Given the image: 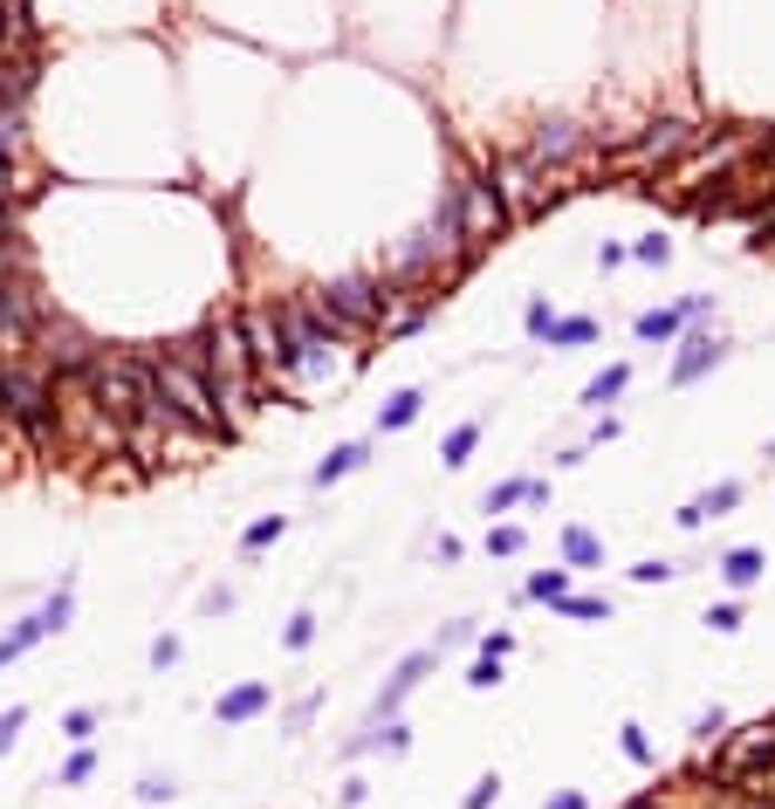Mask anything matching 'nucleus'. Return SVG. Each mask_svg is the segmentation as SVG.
I'll use <instances>...</instances> for the list:
<instances>
[{
    "instance_id": "1",
    "label": "nucleus",
    "mask_w": 775,
    "mask_h": 809,
    "mask_svg": "<svg viewBox=\"0 0 775 809\" xmlns=\"http://www.w3.org/2000/svg\"><path fill=\"white\" fill-rule=\"evenodd\" d=\"M138 357H145V391L166 404V412L199 439V447H213V439H234L227 419H220V404H213V384H207V371H199V363H179V357H166L158 343H145Z\"/></svg>"
},
{
    "instance_id": "2",
    "label": "nucleus",
    "mask_w": 775,
    "mask_h": 809,
    "mask_svg": "<svg viewBox=\"0 0 775 809\" xmlns=\"http://www.w3.org/2000/svg\"><path fill=\"white\" fill-rule=\"evenodd\" d=\"M62 391H76V404H90V412H103V419H117V426H131V419L145 412V357L103 343V350L90 357V371L76 378V384H62Z\"/></svg>"
},
{
    "instance_id": "3",
    "label": "nucleus",
    "mask_w": 775,
    "mask_h": 809,
    "mask_svg": "<svg viewBox=\"0 0 775 809\" xmlns=\"http://www.w3.org/2000/svg\"><path fill=\"white\" fill-rule=\"evenodd\" d=\"M234 322H240V337H248V357H255V371H261V391L268 398L289 391L302 404V391H296L302 350H296V330H289V316H281V302H248Z\"/></svg>"
},
{
    "instance_id": "4",
    "label": "nucleus",
    "mask_w": 775,
    "mask_h": 809,
    "mask_svg": "<svg viewBox=\"0 0 775 809\" xmlns=\"http://www.w3.org/2000/svg\"><path fill=\"white\" fill-rule=\"evenodd\" d=\"M701 138H707V131L693 124V117H659V124L632 131L625 144H610L597 166H604V172H618V179H659V172H673Z\"/></svg>"
},
{
    "instance_id": "5",
    "label": "nucleus",
    "mask_w": 775,
    "mask_h": 809,
    "mask_svg": "<svg viewBox=\"0 0 775 809\" xmlns=\"http://www.w3.org/2000/svg\"><path fill=\"white\" fill-rule=\"evenodd\" d=\"M97 350H103V343H97L69 309H49L42 322H34V337L21 343V357L34 363V371H49L56 384H76V378L90 371V357H97Z\"/></svg>"
},
{
    "instance_id": "6",
    "label": "nucleus",
    "mask_w": 775,
    "mask_h": 809,
    "mask_svg": "<svg viewBox=\"0 0 775 809\" xmlns=\"http://www.w3.org/2000/svg\"><path fill=\"white\" fill-rule=\"evenodd\" d=\"M316 296H322V309L344 322V337H350V343H371V337H378V322H385V281H378L371 268L330 274Z\"/></svg>"
},
{
    "instance_id": "7",
    "label": "nucleus",
    "mask_w": 775,
    "mask_h": 809,
    "mask_svg": "<svg viewBox=\"0 0 775 809\" xmlns=\"http://www.w3.org/2000/svg\"><path fill=\"white\" fill-rule=\"evenodd\" d=\"M480 172L495 179V192H501V207H508V220H515V227H521V220H536V213H549L556 199H563V186H556L549 172H536L521 151H495Z\"/></svg>"
},
{
    "instance_id": "8",
    "label": "nucleus",
    "mask_w": 775,
    "mask_h": 809,
    "mask_svg": "<svg viewBox=\"0 0 775 809\" xmlns=\"http://www.w3.org/2000/svg\"><path fill=\"white\" fill-rule=\"evenodd\" d=\"M508 207H501V192H495V179L487 172H467V192H460V254L467 261H480L487 248H501L508 240Z\"/></svg>"
},
{
    "instance_id": "9",
    "label": "nucleus",
    "mask_w": 775,
    "mask_h": 809,
    "mask_svg": "<svg viewBox=\"0 0 775 809\" xmlns=\"http://www.w3.org/2000/svg\"><path fill=\"white\" fill-rule=\"evenodd\" d=\"M590 131L577 124V117H543V124L536 131H528V144H521V158H528V166H536V172H549V179H563V172H577L584 166V158H590Z\"/></svg>"
},
{
    "instance_id": "10",
    "label": "nucleus",
    "mask_w": 775,
    "mask_h": 809,
    "mask_svg": "<svg viewBox=\"0 0 775 809\" xmlns=\"http://www.w3.org/2000/svg\"><path fill=\"white\" fill-rule=\"evenodd\" d=\"M69 618H76V583L62 577L42 603H34V611L21 618V625H8V631H0V666H14V659H28L34 652V645H42V638H56V631H69Z\"/></svg>"
},
{
    "instance_id": "11",
    "label": "nucleus",
    "mask_w": 775,
    "mask_h": 809,
    "mask_svg": "<svg viewBox=\"0 0 775 809\" xmlns=\"http://www.w3.org/2000/svg\"><path fill=\"white\" fill-rule=\"evenodd\" d=\"M673 343H679V350H673V363H666V384H673V391H693L701 378H714L721 363H727V337H721V330H707V322L679 330Z\"/></svg>"
},
{
    "instance_id": "12",
    "label": "nucleus",
    "mask_w": 775,
    "mask_h": 809,
    "mask_svg": "<svg viewBox=\"0 0 775 809\" xmlns=\"http://www.w3.org/2000/svg\"><path fill=\"white\" fill-rule=\"evenodd\" d=\"M433 666H439V652H433V645H426V652H405V659L391 666V679L378 686V700H371V727H378V720H398V707L419 693V679H426Z\"/></svg>"
},
{
    "instance_id": "13",
    "label": "nucleus",
    "mask_w": 775,
    "mask_h": 809,
    "mask_svg": "<svg viewBox=\"0 0 775 809\" xmlns=\"http://www.w3.org/2000/svg\"><path fill=\"white\" fill-rule=\"evenodd\" d=\"M707 316H714V296H679L666 309H645L632 330H638V343H673L679 330H693V322H707Z\"/></svg>"
},
{
    "instance_id": "14",
    "label": "nucleus",
    "mask_w": 775,
    "mask_h": 809,
    "mask_svg": "<svg viewBox=\"0 0 775 809\" xmlns=\"http://www.w3.org/2000/svg\"><path fill=\"white\" fill-rule=\"evenodd\" d=\"M49 34H42V14L34 0H0V56H42Z\"/></svg>"
},
{
    "instance_id": "15",
    "label": "nucleus",
    "mask_w": 775,
    "mask_h": 809,
    "mask_svg": "<svg viewBox=\"0 0 775 809\" xmlns=\"http://www.w3.org/2000/svg\"><path fill=\"white\" fill-rule=\"evenodd\" d=\"M268 707H275V686H268V679H240V686H227V693L213 700L220 727H248V720H261Z\"/></svg>"
},
{
    "instance_id": "16",
    "label": "nucleus",
    "mask_w": 775,
    "mask_h": 809,
    "mask_svg": "<svg viewBox=\"0 0 775 809\" xmlns=\"http://www.w3.org/2000/svg\"><path fill=\"white\" fill-rule=\"evenodd\" d=\"M42 90V56H0V110H28Z\"/></svg>"
},
{
    "instance_id": "17",
    "label": "nucleus",
    "mask_w": 775,
    "mask_h": 809,
    "mask_svg": "<svg viewBox=\"0 0 775 809\" xmlns=\"http://www.w3.org/2000/svg\"><path fill=\"white\" fill-rule=\"evenodd\" d=\"M742 480H721V488H707V495H693L673 521H679V529H701V521H721V515H734V508H742Z\"/></svg>"
},
{
    "instance_id": "18",
    "label": "nucleus",
    "mask_w": 775,
    "mask_h": 809,
    "mask_svg": "<svg viewBox=\"0 0 775 809\" xmlns=\"http://www.w3.org/2000/svg\"><path fill=\"white\" fill-rule=\"evenodd\" d=\"M549 501V480H536V473H515V480H501V488H487V521L495 515H508V508H543Z\"/></svg>"
},
{
    "instance_id": "19",
    "label": "nucleus",
    "mask_w": 775,
    "mask_h": 809,
    "mask_svg": "<svg viewBox=\"0 0 775 809\" xmlns=\"http://www.w3.org/2000/svg\"><path fill=\"white\" fill-rule=\"evenodd\" d=\"M364 460H371V439H344V447H330L316 460V473H309V488H337L344 473H357Z\"/></svg>"
},
{
    "instance_id": "20",
    "label": "nucleus",
    "mask_w": 775,
    "mask_h": 809,
    "mask_svg": "<svg viewBox=\"0 0 775 809\" xmlns=\"http://www.w3.org/2000/svg\"><path fill=\"white\" fill-rule=\"evenodd\" d=\"M0 158L8 166H28L34 158V117L28 110H0Z\"/></svg>"
},
{
    "instance_id": "21",
    "label": "nucleus",
    "mask_w": 775,
    "mask_h": 809,
    "mask_svg": "<svg viewBox=\"0 0 775 809\" xmlns=\"http://www.w3.org/2000/svg\"><path fill=\"white\" fill-rule=\"evenodd\" d=\"M556 549H563V570H597L604 562V542L584 529V521H569V529L556 536Z\"/></svg>"
},
{
    "instance_id": "22",
    "label": "nucleus",
    "mask_w": 775,
    "mask_h": 809,
    "mask_svg": "<svg viewBox=\"0 0 775 809\" xmlns=\"http://www.w3.org/2000/svg\"><path fill=\"white\" fill-rule=\"evenodd\" d=\"M714 570H721V583H727V590H755V583H762V570H768V556H762V549H727V556L714 562Z\"/></svg>"
},
{
    "instance_id": "23",
    "label": "nucleus",
    "mask_w": 775,
    "mask_h": 809,
    "mask_svg": "<svg viewBox=\"0 0 775 809\" xmlns=\"http://www.w3.org/2000/svg\"><path fill=\"white\" fill-rule=\"evenodd\" d=\"M419 412H426V391H419V384H405V391H391V398L378 404V432H405Z\"/></svg>"
},
{
    "instance_id": "24",
    "label": "nucleus",
    "mask_w": 775,
    "mask_h": 809,
    "mask_svg": "<svg viewBox=\"0 0 775 809\" xmlns=\"http://www.w3.org/2000/svg\"><path fill=\"white\" fill-rule=\"evenodd\" d=\"M632 391V363H604V371L584 384V404H590V412H604V404H618Z\"/></svg>"
},
{
    "instance_id": "25",
    "label": "nucleus",
    "mask_w": 775,
    "mask_h": 809,
    "mask_svg": "<svg viewBox=\"0 0 775 809\" xmlns=\"http://www.w3.org/2000/svg\"><path fill=\"white\" fill-rule=\"evenodd\" d=\"M543 343L549 350H584V343H597V316H556Z\"/></svg>"
},
{
    "instance_id": "26",
    "label": "nucleus",
    "mask_w": 775,
    "mask_h": 809,
    "mask_svg": "<svg viewBox=\"0 0 775 809\" xmlns=\"http://www.w3.org/2000/svg\"><path fill=\"white\" fill-rule=\"evenodd\" d=\"M281 536H289V515H261V521H248V529H240V556H261V549H275Z\"/></svg>"
},
{
    "instance_id": "27",
    "label": "nucleus",
    "mask_w": 775,
    "mask_h": 809,
    "mask_svg": "<svg viewBox=\"0 0 775 809\" xmlns=\"http://www.w3.org/2000/svg\"><path fill=\"white\" fill-rule=\"evenodd\" d=\"M474 447H480V419H467V426H454V432L439 439V467H467Z\"/></svg>"
},
{
    "instance_id": "28",
    "label": "nucleus",
    "mask_w": 775,
    "mask_h": 809,
    "mask_svg": "<svg viewBox=\"0 0 775 809\" xmlns=\"http://www.w3.org/2000/svg\"><path fill=\"white\" fill-rule=\"evenodd\" d=\"M569 577L577 570H536L521 583V603H556V597H569Z\"/></svg>"
},
{
    "instance_id": "29",
    "label": "nucleus",
    "mask_w": 775,
    "mask_h": 809,
    "mask_svg": "<svg viewBox=\"0 0 775 809\" xmlns=\"http://www.w3.org/2000/svg\"><path fill=\"white\" fill-rule=\"evenodd\" d=\"M701 809H775L768 796H748V789H734V782H714L707 796H701Z\"/></svg>"
},
{
    "instance_id": "30",
    "label": "nucleus",
    "mask_w": 775,
    "mask_h": 809,
    "mask_svg": "<svg viewBox=\"0 0 775 809\" xmlns=\"http://www.w3.org/2000/svg\"><path fill=\"white\" fill-rule=\"evenodd\" d=\"M549 611H563V618H577V625H597V618H610V603L604 597H584V590H569V597H556Z\"/></svg>"
},
{
    "instance_id": "31",
    "label": "nucleus",
    "mask_w": 775,
    "mask_h": 809,
    "mask_svg": "<svg viewBox=\"0 0 775 809\" xmlns=\"http://www.w3.org/2000/svg\"><path fill=\"white\" fill-rule=\"evenodd\" d=\"M90 776H97V748L83 741V748H76V755H69V761L56 768V789H83Z\"/></svg>"
},
{
    "instance_id": "32",
    "label": "nucleus",
    "mask_w": 775,
    "mask_h": 809,
    "mask_svg": "<svg viewBox=\"0 0 775 809\" xmlns=\"http://www.w3.org/2000/svg\"><path fill=\"white\" fill-rule=\"evenodd\" d=\"M618 748H625V761H638V768L659 761V748H652V735H645L638 720H625V727H618Z\"/></svg>"
},
{
    "instance_id": "33",
    "label": "nucleus",
    "mask_w": 775,
    "mask_h": 809,
    "mask_svg": "<svg viewBox=\"0 0 775 809\" xmlns=\"http://www.w3.org/2000/svg\"><path fill=\"white\" fill-rule=\"evenodd\" d=\"M521 549H528L521 521H495V529H487V556H521Z\"/></svg>"
},
{
    "instance_id": "34",
    "label": "nucleus",
    "mask_w": 775,
    "mask_h": 809,
    "mask_svg": "<svg viewBox=\"0 0 775 809\" xmlns=\"http://www.w3.org/2000/svg\"><path fill=\"white\" fill-rule=\"evenodd\" d=\"M632 261H638V268H666V261H673V240H666V233L632 240Z\"/></svg>"
},
{
    "instance_id": "35",
    "label": "nucleus",
    "mask_w": 775,
    "mask_h": 809,
    "mask_svg": "<svg viewBox=\"0 0 775 809\" xmlns=\"http://www.w3.org/2000/svg\"><path fill=\"white\" fill-rule=\"evenodd\" d=\"M549 322H556V302H549V296H528V309H521V330L543 343V337H549Z\"/></svg>"
},
{
    "instance_id": "36",
    "label": "nucleus",
    "mask_w": 775,
    "mask_h": 809,
    "mask_svg": "<svg viewBox=\"0 0 775 809\" xmlns=\"http://www.w3.org/2000/svg\"><path fill=\"white\" fill-rule=\"evenodd\" d=\"M281 645H289V652H309L316 645V611H296L289 625H281Z\"/></svg>"
},
{
    "instance_id": "37",
    "label": "nucleus",
    "mask_w": 775,
    "mask_h": 809,
    "mask_svg": "<svg viewBox=\"0 0 775 809\" xmlns=\"http://www.w3.org/2000/svg\"><path fill=\"white\" fill-rule=\"evenodd\" d=\"M97 720H103V713H97V707H69V713H62V735H69V741H76V748H83V741H90V735H97Z\"/></svg>"
},
{
    "instance_id": "38",
    "label": "nucleus",
    "mask_w": 775,
    "mask_h": 809,
    "mask_svg": "<svg viewBox=\"0 0 775 809\" xmlns=\"http://www.w3.org/2000/svg\"><path fill=\"white\" fill-rule=\"evenodd\" d=\"M316 707H322V693H302V700H289V713H281V727H289V735H309Z\"/></svg>"
},
{
    "instance_id": "39",
    "label": "nucleus",
    "mask_w": 775,
    "mask_h": 809,
    "mask_svg": "<svg viewBox=\"0 0 775 809\" xmlns=\"http://www.w3.org/2000/svg\"><path fill=\"white\" fill-rule=\"evenodd\" d=\"M474 638H480V625H474V618H454V625L433 638V652H454V645H474Z\"/></svg>"
},
{
    "instance_id": "40",
    "label": "nucleus",
    "mask_w": 775,
    "mask_h": 809,
    "mask_svg": "<svg viewBox=\"0 0 775 809\" xmlns=\"http://www.w3.org/2000/svg\"><path fill=\"white\" fill-rule=\"evenodd\" d=\"M495 802H501V776H480V782L460 796V809H495Z\"/></svg>"
},
{
    "instance_id": "41",
    "label": "nucleus",
    "mask_w": 775,
    "mask_h": 809,
    "mask_svg": "<svg viewBox=\"0 0 775 809\" xmlns=\"http://www.w3.org/2000/svg\"><path fill=\"white\" fill-rule=\"evenodd\" d=\"M467 686H474V693H495V686H501V659H474V672H467Z\"/></svg>"
},
{
    "instance_id": "42",
    "label": "nucleus",
    "mask_w": 775,
    "mask_h": 809,
    "mask_svg": "<svg viewBox=\"0 0 775 809\" xmlns=\"http://www.w3.org/2000/svg\"><path fill=\"white\" fill-rule=\"evenodd\" d=\"M179 652H186V645H179V631L151 638V666H158V672H166V666H179Z\"/></svg>"
},
{
    "instance_id": "43",
    "label": "nucleus",
    "mask_w": 775,
    "mask_h": 809,
    "mask_svg": "<svg viewBox=\"0 0 775 809\" xmlns=\"http://www.w3.org/2000/svg\"><path fill=\"white\" fill-rule=\"evenodd\" d=\"M21 727H28V707H8V713H0V755L21 741Z\"/></svg>"
},
{
    "instance_id": "44",
    "label": "nucleus",
    "mask_w": 775,
    "mask_h": 809,
    "mask_svg": "<svg viewBox=\"0 0 775 809\" xmlns=\"http://www.w3.org/2000/svg\"><path fill=\"white\" fill-rule=\"evenodd\" d=\"M721 735H727V713H721V707L693 720V741H721Z\"/></svg>"
},
{
    "instance_id": "45",
    "label": "nucleus",
    "mask_w": 775,
    "mask_h": 809,
    "mask_svg": "<svg viewBox=\"0 0 775 809\" xmlns=\"http://www.w3.org/2000/svg\"><path fill=\"white\" fill-rule=\"evenodd\" d=\"M679 570H673V562H638V570H632V583H673Z\"/></svg>"
},
{
    "instance_id": "46",
    "label": "nucleus",
    "mask_w": 775,
    "mask_h": 809,
    "mask_svg": "<svg viewBox=\"0 0 775 809\" xmlns=\"http://www.w3.org/2000/svg\"><path fill=\"white\" fill-rule=\"evenodd\" d=\"M707 625H714V631H742V603H714Z\"/></svg>"
},
{
    "instance_id": "47",
    "label": "nucleus",
    "mask_w": 775,
    "mask_h": 809,
    "mask_svg": "<svg viewBox=\"0 0 775 809\" xmlns=\"http://www.w3.org/2000/svg\"><path fill=\"white\" fill-rule=\"evenodd\" d=\"M632 261V248H625V240H604V248H597V268L610 274V268H625Z\"/></svg>"
},
{
    "instance_id": "48",
    "label": "nucleus",
    "mask_w": 775,
    "mask_h": 809,
    "mask_svg": "<svg viewBox=\"0 0 775 809\" xmlns=\"http://www.w3.org/2000/svg\"><path fill=\"white\" fill-rule=\"evenodd\" d=\"M480 652H487V659H508V652H515V631H487Z\"/></svg>"
},
{
    "instance_id": "49",
    "label": "nucleus",
    "mask_w": 775,
    "mask_h": 809,
    "mask_svg": "<svg viewBox=\"0 0 775 809\" xmlns=\"http://www.w3.org/2000/svg\"><path fill=\"white\" fill-rule=\"evenodd\" d=\"M364 796H371V782H364V776H350V782H344V789H337V809H357V802H364Z\"/></svg>"
},
{
    "instance_id": "50",
    "label": "nucleus",
    "mask_w": 775,
    "mask_h": 809,
    "mask_svg": "<svg viewBox=\"0 0 775 809\" xmlns=\"http://www.w3.org/2000/svg\"><path fill=\"white\" fill-rule=\"evenodd\" d=\"M138 796H145V802H172V782H166V776H145Z\"/></svg>"
},
{
    "instance_id": "51",
    "label": "nucleus",
    "mask_w": 775,
    "mask_h": 809,
    "mask_svg": "<svg viewBox=\"0 0 775 809\" xmlns=\"http://www.w3.org/2000/svg\"><path fill=\"white\" fill-rule=\"evenodd\" d=\"M543 809H590V796H584V789H556Z\"/></svg>"
},
{
    "instance_id": "52",
    "label": "nucleus",
    "mask_w": 775,
    "mask_h": 809,
    "mask_svg": "<svg viewBox=\"0 0 775 809\" xmlns=\"http://www.w3.org/2000/svg\"><path fill=\"white\" fill-rule=\"evenodd\" d=\"M8 233H21V207H8V199H0V240Z\"/></svg>"
}]
</instances>
